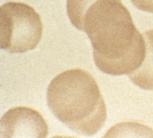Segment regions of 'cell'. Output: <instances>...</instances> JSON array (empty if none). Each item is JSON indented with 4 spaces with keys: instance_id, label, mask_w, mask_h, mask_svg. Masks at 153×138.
<instances>
[{
    "instance_id": "1",
    "label": "cell",
    "mask_w": 153,
    "mask_h": 138,
    "mask_svg": "<svg viewBox=\"0 0 153 138\" xmlns=\"http://www.w3.org/2000/svg\"><path fill=\"white\" fill-rule=\"evenodd\" d=\"M66 8L72 24L90 38L99 70L121 75L140 65L144 38L121 0H67Z\"/></svg>"
},
{
    "instance_id": "2",
    "label": "cell",
    "mask_w": 153,
    "mask_h": 138,
    "mask_svg": "<svg viewBox=\"0 0 153 138\" xmlns=\"http://www.w3.org/2000/svg\"><path fill=\"white\" fill-rule=\"evenodd\" d=\"M47 100L53 115L78 134L93 136L105 124L107 111L99 87L93 76L81 69H69L54 77Z\"/></svg>"
},
{
    "instance_id": "3",
    "label": "cell",
    "mask_w": 153,
    "mask_h": 138,
    "mask_svg": "<svg viewBox=\"0 0 153 138\" xmlns=\"http://www.w3.org/2000/svg\"><path fill=\"white\" fill-rule=\"evenodd\" d=\"M42 35L40 16L30 5L9 2L0 8V46L11 53L34 49Z\"/></svg>"
},
{
    "instance_id": "4",
    "label": "cell",
    "mask_w": 153,
    "mask_h": 138,
    "mask_svg": "<svg viewBox=\"0 0 153 138\" xmlns=\"http://www.w3.org/2000/svg\"><path fill=\"white\" fill-rule=\"evenodd\" d=\"M47 122L37 111L25 106L10 109L1 118V137H46Z\"/></svg>"
},
{
    "instance_id": "5",
    "label": "cell",
    "mask_w": 153,
    "mask_h": 138,
    "mask_svg": "<svg viewBox=\"0 0 153 138\" xmlns=\"http://www.w3.org/2000/svg\"><path fill=\"white\" fill-rule=\"evenodd\" d=\"M145 43V54L140 65L128 74L131 82L140 88L153 90V29L142 34Z\"/></svg>"
},
{
    "instance_id": "6",
    "label": "cell",
    "mask_w": 153,
    "mask_h": 138,
    "mask_svg": "<svg viewBox=\"0 0 153 138\" xmlns=\"http://www.w3.org/2000/svg\"><path fill=\"white\" fill-rule=\"evenodd\" d=\"M137 9L153 13V0H130Z\"/></svg>"
}]
</instances>
